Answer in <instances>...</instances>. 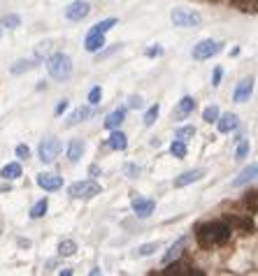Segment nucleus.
<instances>
[{
  "label": "nucleus",
  "mask_w": 258,
  "mask_h": 276,
  "mask_svg": "<svg viewBox=\"0 0 258 276\" xmlns=\"http://www.w3.org/2000/svg\"><path fill=\"white\" fill-rule=\"evenodd\" d=\"M231 223L226 221H214V223H207V225H200L196 232L198 241L203 246H216V244H226L231 239Z\"/></svg>",
  "instance_id": "1"
},
{
  "label": "nucleus",
  "mask_w": 258,
  "mask_h": 276,
  "mask_svg": "<svg viewBox=\"0 0 258 276\" xmlns=\"http://www.w3.org/2000/svg\"><path fill=\"white\" fill-rule=\"evenodd\" d=\"M47 72L56 81H68L72 77V61L68 54H52L47 61Z\"/></svg>",
  "instance_id": "2"
},
{
  "label": "nucleus",
  "mask_w": 258,
  "mask_h": 276,
  "mask_svg": "<svg viewBox=\"0 0 258 276\" xmlns=\"http://www.w3.org/2000/svg\"><path fill=\"white\" fill-rule=\"evenodd\" d=\"M68 193H70V197H75V200H91V197L100 195V184L93 181V179H84V181L72 184V186L68 188Z\"/></svg>",
  "instance_id": "3"
},
{
  "label": "nucleus",
  "mask_w": 258,
  "mask_h": 276,
  "mask_svg": "<svg viewBox=\"0 0 258 276\" xmlns=\"http://www.w3.org/2000/svg\"><path fill=\"white\" fill-rule=\"evenodd\" d=\"M170 21L177 28H198L203 23V17L198 12H193V9H172Z\"/></svg>",
  "instance_id": "4"
},
{
  "label": "nucleus",
  "mask_w": 258,
  "mask_h": 276,
  "mask_svg": "<svg viewBox=\"0 0 258 276\" xmlns=\"http://www.w3.org/2000/svg\"><path fill=\"white\" fill-rule=\"evenodd\" d=\"M221 42H216V40H203V42H198L196 46H193V51H191V56L196 58V61H207V58H212V56H216L219 51H221Z\"/></svg>",
  "instance_id": "5"
},
{
  "label": "nucleus",
  "mask_w": 258,
  "mask_h": 276,
  "mask_svg": "<svg viewBox=\"0 0 258 276\" xmlns=\"http://www.w3.org/2000/svg\"><path fill=\"white\" fill-rule=\"evenodd\" d=\"M58 151H61V142H58L56 137H47V139H42V142H40V149H37L40 161L42 162H53L56 158H58Z\"/></svg>",
  "instance_id": "6"
},
{
  "label": "nucleus",
  "mask_w": 258,
  "mask_h": 276,
  "mask_svg": "<svg viewBox=\"0 0 258 276\" xmlns=\"http://www.w3.org/2000/svg\"><path fill=\"white\" fill-rule=\"evenodd\" d=\"M91 12V5L86 0H75L70 2L68 7H65V19L68 21H81V19H86Z\"/></svg>",
  "instance_id": "7"
},
{
  "label": "nucleus",
  "mask_w": 258,
  "mask_h": 276,
  "mask_svg": "<svg viewBox=\"0 0 258 276\" xmlns=\"http://www.w3.org/2000/svg\"><path fill=\"white\" fill-rule=\"evenodd\" d=\"M103 46H105V33H93V30H89V35L84 40V49L89 54H98Z\"/></svg>",
  "instance_id": "8"
},
{
  "label": "nucleus",
  "mask_w": 258,
  "mask_h": 276,
  "mask_svg": "<svg viewBox=\"0 0 258 276\" xmlns=\"http://www.w3.org/2000/svg\"><path fill=\"white\" fill-rule=\"evenodd\" d=\"M251 93H254V79H242L240 84H237L235 93H232V100L242 105V102H247V100L251 98Z\"/></svg>",
  "instance_id": "9"
},
{
  "label": "nucleus",
  "mask_w": 258,
  "mask_h": 276,
  "mask_svg": "<svg viewBox=\"0 0 258 276\" xmlns=\"http://www.w3.org/2000/svg\"><path fill=\"white\" fill-rule=\"evenodd\" d=\"M203 177H205V169H188V172H184V174H179V177L175 179V188H184V186H188V184H196V181H200Z\"/></svg>",
  "instance_id": "10"
},
{
  "label": "nucleus",
  "mask_w": 258,
  "mask_h": 276,
  "mask_svg": "<svg viewBox=\"0 0 258 276\" xmlns=\"http://www.w3.org/2000/svg\"><path fill=\"white\" fill-rule=\"evenodd\" d=\"M154 209H156V202H154V200H144V197H135L133 200V211L140 216V218L152 216Z\"/></svg>",
  "instance_id": "11"
},
{
  "label": "nucleus",
  "mask_w": 258,
  "mask_h": 276,
  "mask_svg": "<svg viewBox=\"0 0 258 276\" xmlns=\"http://www.w3.org/2000/svg\"><path fill=\"white\" fill-rule=\"evenodd\" d=\"M237 125H240V118L237 114H219L216 118V128H219V133H232V130H237Z\"/></svg>",
  "instance_id": "12"
},
{
  "label": "nucleus",
  "mask_w": 258,
  "mask_h": 276,
  "mask_svg": "<svg viewBox=\"0 0 258 276\" xmlns=\"http://www.w3.org/2000/svg\"><path fill=\"white\" fill-rule=\"evenodd\" d=\"M37 186L49 190V193H53V190L63 188V177H56V174H40V177H37Z\"/></svg>",
  "instance_id": "13"
},
{
  "label": "nucleus",
  "mask_w": 258,
  "mask_h": 276,
  "mask_svg": "<svg viewBox=\"0 0 258 276\" xmlns=\"http://www.w3.org/2000/svg\"><path fill=\"white\" fill-rule=\"evenodd\" d=\"M256 172H258V165L256 162H251V165H247V167L240 172V177L237 179H232V188H242V186H247L249 181H254V177H256Z\"/></svg>",
  "instance_id": "14"
},
{
  "label": "nucleus",
  "mask_w": 258,
  "mask_h": 276,
  "mask_svg": "<svg viewBox=\"0 0 258 276\" xmlns=\"http://www.w3.org/2000/svg\"><path fill=\"white\" fill-rule=\"evenodd\" d=\"M186 237H181V239H177L172 246H170L165 253H163V265H168V262H172V260H179V255H181V251L186 249Z\"/></svg>",
  "instance_id": "15"
},
{
  "label": "nucleus",
  "mask_w": 258,
  "mask_h": 276,
  "mask_svg": "<svg viewBox=\"0 0 258 276\" xmlns=\"http://www.w3.org/2000/svg\"><path fill=\"white\" fill-rule=\"evenodd\" d=\"M107 146H109V149H114V151H126V149H128V137H126V135L116 128V130H112V135H109Z\"/></svg>",
  "instance_id": "16"
},
{
  "label": "nucleus",
  "mask_w": 258,
  "mask_h": 276,
  "mask_svg": "<svg viewBox=\"0 0 258 276\" xmlns=\"http://www.w3.org/2000/svg\"><path fill=\"white\" fill-rule=\"evenodd\" d=\"M198 107V102L191 95H184V98L179 100V105H177V112H175V118H186L191 112H196Z\"/></svg>",
  "instance_id": "17"
},
{
  "label": "nucleus",
  "mask_w": 258,
  "mask_h": 276,
  "mask_svg": "<svg viewBox=\"0 0 258 276\" xmlns=\"http://www.w3.org/2000/svg\"><path fill=\"white\" fill-rule=\"evenodd\" d=\"M91 114H93V109H91V107H79V109H75V112L68 116L65 125H68V128H72V125H79V123H84V121H86Z\"/></svg>",
  "instance_id": "18"
},
{
  "label": "nucleus",
  "mask_w": 258,
  "mask_h": 276,
  "mask_svg": "<svg viewBox=\"0 0 258 276\" xmlns=\"http://www.w3.org/2000/svg\"><path fill=\"white\" fill-rule=\"evenodd\" d=\"M84 149H86V144L81 142V139H72V142L68 144V161L77 162L81 156H84Z\"/></svg>",
  "instance_id": "19"
},
{
  "label": "nucleus",
  "mask_w": 258,
  "mask_h": 276,
  "mask_svg": "<svg viewBox=\"0 0 258 276\" xmlns=\"http://www.w3.org/2000/svg\"><path fill=\"white\" fill-rule=\"evenodd\" d=\"M124 118H126V109H124V107H121V109H114L112 114H107L105 128H107V130H116L119 125L124 123Z\"/></svg>",
  "instance_id": "20"
},
{
  "label": "nucleus",
  "mask_w": 258,
  "mask_h": 276,
  "mask_svg": "<svg viewBox=\"0 0 258 276\" xmlns=\"http://www.w3.org/2000/svg\"><path fill=\"white\" fill-rule=\"evenodd\" d=\"M0 177L5 179V181H14V179L21 177V165L19 162H7L5 167L0 169Z\"/></svg>",
  "instance_id": "21"
},
{
  "label": "nucleus",
  "mask_w": 258,
  "mask_h": 276,
  "mask_svg": "<svg viewBox=\"0 0 258 276\" xmlns=\"http://www.w3.org/2000/svg\"><path fill=\"white\" fill-rule=\"evenodd\" d=\"M33 68H37L35 58H30V61H17L14 65H12V74H24V72L33 70Z\"/></svg>",
  "instance_id": "22"
},
{
  "label": "nucleus",
  "mask_w": 258,
  "mask_h": 276,
  "mask_svg": "<svg viewBox=\"0 0 258 276\" xmlns=\"http://www.w3.org/2000/svg\"><path fill=\"white\" fill-rule=\"evenodd\" d=\"M77 253V244L72 239H63L61 244H58V255H63V258H70V255H75Z\"/></svg>",
  "instance_id": "23"
},
{
  "label": "nucleus",
  "mask_w": 258,
  "mask_h": 276,
  "mask_svg": "<svg viewBox=\"0 0 258 276\" xmlns=\"http://www.w3.org/2000/svg\"><path fill=\"white\" fill-rule=\"evenodd\" d=\"M47 209H49V200L47 197L37 200L35 205H33V209H30V218H42L47 214Z\"/></svg>",
  "instance_id": "24"
},
{
  "label": "nucleus",
  "mask_w": 258,
  "mask_h": 276,
  "mask_svg": "<svg viewBox=\"0 0 258 276\" xmlns=\"http://www.w3.org/2000/svg\"><path fill=\"white\" fill-rule=\"evenodd\" d=\"M193 137H196V128L193 125H184V128H179L177 133H175V139H181V142H188Z\"/></svg>",
  "instance_id": "25"
},
{
  "label": "nucleus",
  "mask_w": 258,
  "mask_h": 276,
  "mask_svg": "<svg viewBox=\"0 0 258 276\" xmlns=\"http://www.w3.org/2000/svg\"><path fill=\"white\" fill-rule=\"evenodd\" d=\"M170 153H172L175 158H186V142L175 139V142L170 144Z\"/></svg>",
  "instance_id": "26"
},
{
  "label": "nucleus",
  "mask_w": 258,
  "mask_h": 276,
  "mask_svg": "<svg viewBox=\"0 0 258 276\" xmlns=\"http://www.w3.org/2000/svg\"><path fill=\"white\" fill-rule=\"evenodd\" d=\"M116 23H119V21H116L114 17H112V19H103V21H98V23L91 28V30H93V33H107V30H109V28H114Z\"/></svg>",
  "instance_id": "27"
},
{
  "label": "nucleus",
  "mask_w": 258,
  "mask_h": 276,
  "mask_svg": "<svg viewBox=\"0 0 258 276\" xmlns=\"http://www.w3.org/2000/svg\"><path fill=\"white\" fill-rule=\"evenodd\" d=\"M158 114H160V107L158 105H154V107H149L147 109V114H144V125H154L156 123V118H158Z\"/></svg>",
  "instance_id": "28"
},
{
  "label": "nucleus",
  "mask_w": 258,
  "mask_h": 276,
  "mask_svg": "<svg viewBox=\"0 0 258 276\" xmlns=\"http://www.w3.org/2000/svg\"><path fill=\"white\" fill-rule=\"evenodd\" d=\"M49 51H52V40H47V42H42V45H37L35 49V61L40 63L45 56H49Z\"/></svg>",
  "instance_id": "29"
},
{
  "label": "nucleus",
  "mask_w": 258,
  "mask_h": 276,
  "mask_svg": "<svg viewBox=\"0 0 258 276\" xmlns=\"http://www.w3.org/2000/svg\"><path fill=\"white\" fill-rule=\"evenodd\" d=\"M219 118V107L216 105H209V107L203 112V121H207V123H214Z\"/></svg>",
  "instance_id": "30"
},
{
  "label": "nucleus",
  "mask_w": 258,
  "mask_h": 276,
  "mask_svg": "<svg viewBox=\"0 0 258 276\" xmlns=\"http://www.w3.org/2000/svg\"><path fill=\"white\" fill-rule=\"evenodd\" d=\"M100 98H103V89H100V86H93V89L89 91V105L91 107L100 105Z\"/></svg>",
  "instance_id": "31"
},
{
  "label": "nucleus",
  "mask_w": 258,
  "mask_h": 276,
  "mask_svg": "<svg viewBox=\"0 0 258 276\" xmlns=\"http://www.w3.org/2000/svg\"><path fill=\"white\" fill-rule=\"evenodd\" d=\"M249 156V139H240V146H237V151H235V158L237 161H244Z\"/></svg>",
  "instance_id": "32"
},
{
  "label": "nucleus",
  "mask_w": 258,
  "mask_h": 276,
  "mask_svg": "<svg viewBox=\"0 0 258 276\" xmlns=\"http://www.w3.org/2000/svg\"><path fill=\"white\" fill-rule=\"evenodd\" d=\"M158 249H160L158 241H152V244H142V246L137 249V253H140V255H152L154 251H158Z\"/></svg>",
  "instance_id": "33"
},
{
  "label": "nucleus",
  "mask_w": 258,
  "mask_h": 276,
  "mask_svg": "<svg viewBox=\"0 0 258 276\" xmlns=\"http://www.w3.org/2000/svg\"><path fill=\"white\" fill-rule=\"evenodd\" d=\"M235 223L240 225V230L244 232V234H251V230H254V223H251V218H235Z\"/></svg>",
  "instance_id": "34"
},
{
  "label": "nucleus",
  "mask_w": 258,
  "mask_h": 276,
  "mask_svg": "<svg viewBox=\"0 0 258 276\" xmlns=\"http://www.w3.org/2000/svg\"><path fill=\"white\" fill-rule=\"evenodd\" d=\"M19 23H21L19 14H7V17L2 19V26L5 28H19Z\"/></svg>",
  "instance_id": "35"
},
{
  "label": "nucleus",
  "mask_w": 258,
  "mask_h": 276,
  "mask_svg": "<svg viewBox=\"0 0 258 276\" xmlns=\"http://www.w3.org/2000/svg\"><path fill=\"white\" fill-rule=\"evenodd\" d=\"M165 54V49L160 45H152L149 49H147V58H160V56Z\"/></svg>",
  "instance_id": "36"
},
{
  "label": "nucleus",
  "mask_w": 258,
  "mask_h": 276,
  "mask_svg": "<svg viewBox=\"0 0 258 276\" xmlns=\"http://www.w3.org/2000/svg\"><path fill=\"white\" fill-rule=\"evenodd\" d=\"M14 153H17L19 161H28V158H30V149H28L26 144H19L17 149H14Z\"/></svg>",
  "instance_id": "37"
},
{
  "label": "nucleus",
  "mask_w": 258,
  "mask_h": 276,
  "mask_svg": "<svg viewBox=\"0 0 258 276\" xmlns=\"http://www.w3.org/2000/svg\"><path fill=\"white\" fill-rule=\"evenodd\" d=\"M140 165H135V162H130V165H126V174H128V179H137L140 177Z\"/></svg>",
  "instance_id": "38"
},
{
  "label": "nucleus",
  "mask_w": 258,
  "mask_h": 276,
  "mask_svg": "<svg viewBox=\"0 0 258 276\" xmlns=\"http://www.w3.org/2000/svg\"><path fill=\"white\" fill-rule=\"evenodd\" d=\"M244 202H247V207H249V214H256V190H251Z\"/></svg>",
  "instance_id": "39"
},
{
  "label": "nucleus",
  "mask_w": 258,
  "mask_h": 276,
  "mask_svg": "<svg viewBox=\"0 0 258 276\" xmlns=\"http://www.w3.org/2000/svg\"><path fill=\"white\" fill-rule=\"evenodd\" d=\"M128 107H130V109H140V107H142V98H140V95H130V98H128Z\"/></svg>",
  "instance_id": "40"
},
{
  "label": "nucleus",
  "mask_w": 258,
  "mask_h": 276,
  "mask_svg": "<svg viewBox=\"0 0 258 276\" xmlns=\"http://www.w3.org/2000/svg\"><path fill=\"white\" fill-rule=\"evenodd\" d=\"M223 77V70L221 68H214V77H212V86H219V81Z\"/></svg>",
  "instance_id": "41"
},
{
  "label": "nucleus",
  "mask_w": 258,
  "mask_h": 276,
  "mask_svg": "<svg viewBox=\"0 0 258 276\" xmlns=\"http://www.w3.org/2000/svg\"><path fill=\"white\" fill-rule=\"evenodd\" d=\"M65 109H68V100H61V102L56 105V109H53V114H56V116H61L63 112H65Z\"/></svg>",
  "instance_id": "42"
},
{
  "label": "nucleus",
  "mask_w": 258,
  "mask_h": 276,
  "mask_svg": "<svg viewBox=\"0 0 258 276\" xmlns=\"http://www.w3.org/2000/svg\"><path fill=\"white\" fill-rule=\"evenodd\" d=\"M89 174H91V177H96V174H98V165H91V167H89Z\"/></svg>",
  "instance_id": "43"
},
{
  "label": "nucleus",
  "mask_w": 258,
  "mask_h": 276,
  "mask_svg": "<svg viewBox=\"0 0 258 276\" xmlns=\"http://www.w3.org/2000/svg\"><path fill=\"white\" fill-rule=\"evenodd\" d=\"M19 246H26V249H28V246H30V241H28V239H19Z\"/></svg>",
  "instance_id": "44"
},
{
  "label": "nucleus",
  "mask_w": 258,
  "mask_h": 276,
  "mask_svg": "<svg viewBox=\"0 0 258 276\" xmlns=\"http://www.w3.org/2000/svg\"><path fill=\"white\" fill-rule=\"evenodd\" d=\"M0 35H2V28H0Z\"/></svg>",
  "instance_id": "45"
}]
</instances>
